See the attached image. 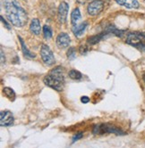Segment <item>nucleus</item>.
Returning a JSON list of instances; mask_svg holds the SVG:
<instances>
[{"label":"nucleus","instance_id":"a211bd4d","mask_svg":"<svg viewBox=\"0 0 145 148\" xmlns=\"http://www.w3.org/2000/svg\"><path fill=\"white\" fill-rule=\"evenodd\" d=\"M68 75L72 79H81L82 78V74L76 70H71L68 73Z\"/></svg>","mask_w":145,"mask_h":148},{"label":"nucleus","instance_id":"412c9836","mask_svg":"<svg viewBox=\"0 0 145 148\" xmlns=\"http://www.w3.org/2000/svg\"><path fill=\"white\" fill-rule=\"evenodd\" d=\"M82 136H84V134H82V133H78V134H76L74 137H72V143H75V142L77 141L78 139L81 138Z\"/></svg>","mask_w":145,"mask_h":148},{"label":"nucleus","instance_id":"f3484780","mask_svg":"<svg viewBox=\"0 0 145 148\" xmlns=\"http://www.w3.org/2000/svg\"><path fill=\"white\" fill-rule=\"evenodd\" d=\"M107 34H115L116 36L117 37H122L123 34L126 32L125 30H120V29H117L116 27L114 26H109L108 27V29L105 30Z\"/></svg>","mask_w":145,"mask_h":148},{"label":"nucleus","instance_id":"9d476101","mask_svg":"<svg viewBox=\"0 0 145 148\" xmlns=\"http://www.w3.org/2000/svg\"><path fill=\"white\" fill-rule=\"evenodd\" d=\"M116 2L126 8H139L140 6L137 0H116Z\"/></svg>","mask_w":145,"mask_h":148},{"label":"nucleus","instance_id":"dca6fc26","mask_svg":"<svg viewBox=\"0 0 145 148\" xmlns=\"http://www.w3.org/2000/svg\"><path fill=\"white\" fill-rule=\"evenodd\" d=\"M3 94H4V96L8 98L10 101H14L15 100V97H16V95H15V92L11 88H3Z\"/></svg>","mask_w":145,"mask_h":148},{"label":"nucleus","instance_id":"ddd939ff","mask_svg":"<svg viewBox=\"0 0 145 148\" xmlns=\"http://www.w3.org/2000/svg\"><path fill=\"white\" fill-rule=\"evenodd\" d=\"M88 26V23L87 22H84V23H80L79 25H75V27L72 28V32H74V34L76 36V37H80L81 36L82 34H84V30L86 29Z\"/></svg>","mask_w":145,"mask_h":148},{"label":"nucleus","instance_id":"7ed1b4c3","mask_svg":"<svg viewBox=\"0 0 145 148\" xmlns=\"http://www.w3.org/2000/svg\"><path fill=\"white\" fill-rule=\"evenodd\" d=\"M126 43L141 51L145 52V32H131L126 37Z\"/></svg>","mask_w":145,"mask_h":148},{"label":"nucleus","instance_id":"6ab92c4d","mask_svg":"<svg viewBox=\"0 0 145 148\" xmlns=\"http://www.w3.org/2000/svg\"><path fill=\"white\" fill-rule=\"evenodd\" d=\"M43 35L46 39H50L52 38V36H53L52 29H51V28L48 25H45L43 27Z\"/></svg>","mask_w":145,"mask_h":148},{"label":"nucleus","instance_id":"a878e982","mask_svg":"<svg viewBox=\"0 0 145 148\" xmlns=\"http://www.w3.org/2000/svg\"><path fill=\"white\" fill-rule=\"evenodd\" d=\"M76 1H77L79 4H81V5H82V4H84V3H85L86 0H76Z\"/></svg>","mask_w":145,"mask_h":148},{"label":"nucleus","instance_id":"4be33fe9","mask_svg":"<svg viewBox=\"0 0 145 148\" xmlns=\"http://www.w3.org/2000/svg\"><path fill=\"white\" fill-rule=\"evenodd\" d=\"M87 51H88V48L85 46H81L80 47V53H81V54H86Z\"/></svg>","mask_w":145,"mask_h":148},{"label":"nucleus","instance_id":"aec40b11","mask_svg":"<svg viewBox=\"0 0 145 148\" xmlns=\"http://www.w3.org/2000/svg\"><path fill=\"white\" fill-rule=\"evenodd\" d=\"M67 57L69 60H74L76 57V50L75 47H70L67 51Z\"/></svg>","mask_w":145,"mask_h":148},{"label":"nucleus","instance_id":"6e6552de","mask_svg":"<svg viewBox=\"0 0 145 148\" xmlns=\"http://www.w3.org/2000/svg\"><path fill=\"white\" fill-rule=\"evenodd\" d=\"M14 123V116L11 112L2 111L0 112V125L2 127L12 126Z\"/></svg>","mask_w":145,"mask_h":148},{"label":"nucleus","instance_id":"39448f33","mask_svg":"<svg viewBox=\"0 0 145 148\" xmlns=\"http://www.w3.org/2000/svg\"><path fill=\"white\" fill-rule=\"evenodd\" d=\"M40 56H41V59H42L43 62L46 65L51 66V65L55 64L56 59H55L54 54H53V52L51 51V49L49 48L48 46L44 45V44L41 46Z\"/></svg>","mask_w":145,"mask_h":148},{"label":"nucleus","instance_id":"9b49d317","mask_svg":"<svg viewBox=\"0 0 145 148\" xmlns=\"http://www.w3.org/2000/svg\"><path fill=\"white\" fill-rule=\"evenodd\" d=\"M30 30L34 35H39L40 34V30H41V27H40V23L39 21L36 18L32 19V22H30Z\"/></svg>","mask_w":145,"mask_h":148},{"label":"nucleus","instance_id":"0eeeda50","mask_svg":"<svg viewBox=\"0 0 145 148\" xmlns=\"http://www.w3.org/2000/svg\"><path fill=\"white\" fill-rule=\"evenodd\" d=\"M68 10H69V5L66 2H62L57 10V20L59 23L64 24L66 22V18H67V14H68Z\"/></svg>","mask_w":145,"mask_h":148},{"label":"nucleus","instance_id":"b1692460","mask_svg":"<svg viewBox=\"0 0 145 148\" xmlns=\"http://www.w3.org/2000/svg\"><path fill=\"white\" fill-rule=\"evenodd\" d=\"M1 21H2V23H4V25L6 26V28L7 29H10V25L6 23V21L4 19V17H3V16H1Z\"/></svg>","mask_w":145,"mask_h":148},{"label":"nucleus","instance_id":"f8f14e48","mask_svg":"<svg viewBox=\"0 0 145 148\" xmlns=\"http://www.w3.org/2000/svg\"><path fill=\"white\" fill-rule=\"evenodd\" d=\"M18 38H19V40H20L21 47H22V51H23V53L24 56H25L26 58H28V59H33V58H35V57H36V55L33 54V53H32V52H30V51L28 49V47H26V45H25V43H24L23 39L22 38H21V37H18Z\"/></svg>","mask_w":145,"mask_h":148},{"label":"nucleus","instance_id":"393cba45","mask_svg":"<svg viewBox=\"0 0 145 148\" xmlns=\"http://www.w3.org/2000/svg\"><path fill=\"white\" fill-rule=\"evenodd\" d=\"M6 62V57H5V54H4V51L3 49H1V63L4 64Z\"/></svg>","mask_w":145,"mask_h":148},{"label":"nucleus","instance_id":"1a4fd4ad","mask_svg":"<svg viewBox=\"0 0 145 148\" xmlns=\"http://www.w3.org/2000/svg\"><path fill=\"white\" fill-rule=\"evenodd\" d=\"M57 45L59 48H67L70 45V42H71V38L69 37L68 34L62 32L60 34H58V36L57 37Z\"/></svg>","mask_w":145,"mask_h":148},{"label":"nucleus","instance_id":"f03ea898","mask_svg":"<svg viewBox=\"0 0 145 148\" xmlns=\"http://www.w3.org/2000/svg\"><path fill=\"white\" fill-rule=\"evenodd\" d=\"M43 82L51 88H53L58 92L64 90L65 87V78L63 74V68L57 66L51 71L48 75L45 76Z\"/></svg>","mask_w":145,"mask_h":148},{"label":"nucleus","instance_id":"bb28decb","mask_svg":"<svg viewBox=\"0 0 145 148\" xmlns=\"http://www.w3.org/2000/svg\"><path fill=\"white\" fill-rule=\"evenodd\" d=\"M143 80H144V82H145V74L143 75Z\"/></svg>","mask_w":145,"mask_h":148},{"label":"nucleus","instance_id":"423d86ee","mask_svg":"<svg viewBox=\"0 0 145 148\" xmlns=\"http://www.w3.org/2000/svg\"><path fill=\"white\" fill-rule=\"evenodd\" d=\"M103 8H104V2L102 0H94L88 5L87 11L90 16H96L102 12Z\"/></svg>","mask_w":145,"mask_h":148},{"label":"nucleus","instance_id":"4468645a","mask_svg":"<svg viewBox=\"0 0 145 148\" xmlns=\"http://www.w3.org/2000/svg\"><path fill=\"white\" fill-rule=\"evenodd\" d=\"M81 12L79 8H75L72 10V12L71 14V23L72 25H76L77 23L81 20Z\"/></svg>","mask_w":145,"mask_h":148},{"label":"nucleus","instance_id":"20e7f679","mask_svg":"<svg viewBox=\"0 0 145 148\" xmlns=\"http://www.w3.org/2000/svg\"><path fill=\"white\" fill-rule=\"evenodd\" d=\"M93 134L95 135H103V134H107V133H113V134H117V135H125V132L119 130L117 127L113 126L108 123H102L96 125L93 129Z\"/></svg>","mask_w":145,"mask_h":148},{"label":"nucleus","instance_id":"5701e85b","mask_svg":"<svg viewBox=\"0 0 145 148\" xmlns=\"http://www.w3.org/2000/svg\"><path fill=\"white\" fill-rule=\"evenodd\" d=\"M81 102L84 103H87L90 102V98L88 97H81Z\"/></svg>","mask_w":145,"mask_h":148},{"label":"nucleus","instance_id":"f257e3e1","mask_svg":"<svg viewBox=\"0 0 145 148\" xmlns=\"http://www.w3.org/2000/svg\"><path fill=\"white\" fill-rule=\"evenodd\" d=\"M8 21L14 26L22 28L28 21V15L25 10L20 5L16 0H2Z\"/></svg>","mask_w":145,"mask_h":148},{"label":"nucleus","instance_id":"2eb2a0df","mask_svg":"<svg viewBox=\"0 0 145 148\" xmlns=\"http://www.w3.org/2000/svg\"><path fill=\"white\" fill-rule=\"evenodd\" d=\"M106 35H108L106 33V31H104L103 33H100V34H98V35H95V36H92L90 38H89L87 39V42L90 44V45H95L97 43H99V41H101V39H103Z\"/></svg>","mask_w":145,"mask_h":148}]
</instances>
